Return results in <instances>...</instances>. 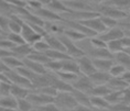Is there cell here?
Masks as SVG:
<instances>
[{
  "mask_svg": "<svg viewBox=\"0 0 130 111\" xmlns=\"http://www.w3.org/2000/svg\"><path fill=\"white\" fill-rule=\"evenodd\" d=\"M54 104L60 111H71L77 106V102L72 92L58 91L54 98Z\"/></svg>",
  "mask_w": 130,
  "mask_h": 111,
  "instance_id": "6da1fadb",
  "label": "cell"
},
{
  "mask_svg": "<svg viewBox=\"0 0 130 111\" xmlns=\"http://www.w3.org/2000/svg\"><path fill=\"white\" fill-rule=\"evenodd\" d=\"M98 12H99L100 15L111 18V19H113V20H116L118 22H119V20H127V18H128V15H129L128 12L119 10V9L112 7V6L107 5V4H105V2H103V4L100 5V7L98 9Z\"/></svg>",
  "mask_w": 130,
  "mask_h": 111,
  "instance_id": "7a4b0ae2",
  "label": "cell"
},
{
  "mask_svg": "<svg viewBox=\"0 0 130 111\" xmlns=\"http://www.w3.org/2000/svg\"><path fill=\"white\" fill-rule=\"evenodd\" d=\"M58 38H60V40L62 41V43H63L64 47H65V53L69 55L70 57H72V58H74V60H76V58L82 57V56L85 55V53L83 52V50L79 46H77L75 42L71 41L70 39H67L63 34L58 35Z\"/></svg>",
  "mask_w": 130,
  "mask_h": 111,
  "instance_id": "3957f363",
  "label": "cell"
},
{
  "mask_svg": "<svg viewBox=\"0 0 130 111\" xmlns=\"http://www.w3.org/2000/svg\"><path fill=\"white\" fill-rule=\"evenodd\" d=\"M27 99L30 101V103L32 104L33 108H38V107L44 106V104L54 102V98L46 96V95H44V94H41L37 90L30 91V94H29V96L27 97Z\"/></svg>",
  "mask_w": 130,
  "mask_h": 111,
  "instance_id": "277c9868",
  "label": "cell"
},
{
  "mask_svg": "<svg viewBox=\"0 0 130 111\" xmlns=\"http://www.w3.org/2000/svg\"><path fill=\"white\" fill-rule=\"evenodd\" d=\"M75 61L77 62V64H78L80 74L84 75V76L89 77L90 75H93L95 71H97V69L93 64V60L88 56V55H84L82 57L76 58Z\"/></svg>",
  "mask_w": 130,
  "mask_h": 111,
  "instance_id": "5b68a950",
  "label": "cell"
},
{
  "mask_svg": "<svg viewBox=\"0 0 130 111\" xmlns=\"http://www.w3.org/2000/svg\"><path fill=\"white\" fill-rule=\"evenodd\" d=\"M71 86L73 87V89L78 90V91H80V92H84V94L90 96V92H92L94 85L92 84V81H90V79L87 76L79 75L78 78H77Z\"/></svg>",
  "mask_w": 130,
  "mask_h": 111,
  "instance_id": "8992f818",
  "label": "cell"
},
{
  "mask_svg": "<svg viewBox=\"0 0 130 111\" xmlns=\"http://www.w3.org/2000/svg\"><path fill=\"white\" fill-rule=\"evenodd\" d=\"M21 27H22L21 35H22V38H23V40L25 41V43L32 45V44H34L37 41L41 40V39H43L40 34H38L37 32H35L33 29H32L30 25L27 23V22H24L23 20H22Z\"/></svg>",
  "mask_w": 130,
  "mask_h": 111,
  "instance_id": "52a82bcc",
  "label": "cell"
},
{
  "mask_svg": "<svg viewBox=\"0 0 130 111\" xmlns=\"http://www.w3.org/2000/svg\"><path fill=\"white\" fill-rule=\"evenodd\" d=\"M63 4L70 9L71 11H94L97 12L94 9L93 5L88 1H82V0H67L63 1Z\"/></svg>",
  "mask_w": 130,
  "mask_h": 111,
  "instance_id": "ba28073f",
  "label": "cell"
},
{
  "mask_svg": "<svg viewBox=\"0 0 130 111\" xmlns=\"http://www.w3.org/2000/svg\"><path fill=\"white\" fill-rule=\"evenodd\" d=\"M31 13L35 14L37 17L42 19L44 22H56V21H64V18H62L61 15L56 14L55 12L51 11L50 9H47L46 7H43L39 10L31 12Z\"/></svg>",
  "mask_w": 130,
  "mask_h": 111,
  "instance_id": "9c48e42d",
  "label": "cell"
},
{
  "mask_svg": "<svg viewBox=\"0 0 130 111\" xmlns=\"http://www.w3.org/2000/svg\"><path fill=\"white\" fill-rule=\"evenodd\" d=\"M78 22V21H77ZM80 24H83L84 27L88 28L90 31H93L95 34L99 35V34H103L104 32L107 31V29L105 28V25L103 24L100 18H94V19H89V20H85V21H79Z\"/></svg>",
  "mask_w": 130,
  "mask_h": 111,
  "instance_id": "30bf717a",
  "label": "cell"
},
{
  "mask_svg": "<svg viewBox=\"0 0 130 111\" xmlns=\"http://www.w3.org/2000/svg\"><path fill=\"white\" fill-rule=\"evenodd\" d=\"M97 36L107 44L110 41L121 40V39L125 36V32H123V30L121 28L117 27V28L110 29V30H107L106 32H104L103 34H99V35H97Z\"/></svg>",
  "mask_w": 130,
  "mask_h": 111,
  "instance_id": "8fae6325",
  "label": "cell"
},
{
  "mask_svg": "<svg viewBox=\"0 0 130 111\" xmlns=\"http://www.w3.org/2000/svg\"><path fill=\"white\" fill-rule=\"evenodd\" d=\"M44 7H46L47 9H50L51 11L55 12L61 17L71 12L70 9L63 4V1H58V0H51V1L44 2Z\"/></svg>",
  "mask_w": 130,
  "mask_h": 111,
  "instance_id": "7c38bea8",
  "label": "cell"
},
{
  "mask_svg": "<svg viewBox=\"0 0 130 111\" xmlns=\"http://www.w3.org/2000/svg\"><path fill=\"white\" fill-rule=\"evenodd\" d=\"M45 42L47 43L50 50H54V51H60V52H64L65 53V47L62 41L60 40V38L57 35H53V34H47L45 36H43Z\"/></svg>",
  "mask_w": 130,
  "mask_h": 111,
  "instance_id": "4fadbf2b",
  "label": "cell"
},
{
  "mask_svg": "<svg viewBox=\"0 0 130 111\" xmlns=\"http://www.w3.org/2000/svg\"><path fill=\"white\" fill-rule=\"evenodd\" d=\"M22 62H23L24 66L27 67L28 69H30L32 73H34L37 75H46L47 74V70L45 69L43 64H40V63H37V62L30 61L29 58H23Z\"/></svg>",
  "mask_w": 130,
  "mask_h": 111,
  "instance_id": "5bb4252c",
  "label": "cell"
},
{
  "mask_svg": "<svg viewBox=\"0 0 130 111\" xmlns=\"http://www.w3.org/2000/svg\"><path fill=\"white\" fill-rule=\"evenodd\" d=\"M32 52H33L32 45L25 43L22 45H17L15 47H13L11 53L13 54L14 56H17L18 58H20V60H23V58H27Z\"/></svg>",
  "mask_w": 130,
  "mask_h": 111,
  "instance_id": "9a60e30c",
  "label": "cell"
},
{
  "mask_svg": "<svg viewBox=\"0 0 130 111\" xmlns=\"http://www.w3.org/2000/svg\"><path fill=\"white\" fill-rule=\"evenodd\" d=\"M88 78L90 79V81H92V84L94 86H100V85H107V83H108L110 79V76L108 73L97 70L93 75H90Z\"/></svg>",
  "mask_w": 130,
  "mask_h": 111,
  "instance_id": "2e32d148",
  "label": "cell"
},
{
  "mask_svg": "<svg viewBox=\"0 0 130 111\" xmlns=\"http://www.w3.org/2000/svg\"><path fill=\"white\" fill-rule=\"evenodd\" d=\"M92 47V46H90ZM90 58H100V60H113L115 55L111 54L107 48H89Z\"/></svg>",
  "mask_w": 130,
  "mask_h": 111,
  "instance_id": "e0dca14e",
  "label": "cell"
},
{
  "mask_svg": "<svg viewBox=\"0 0 130 111\" xmlns=\"http://www.w3.org/2000/svg\"><path fill=\"white\" fill-rule=\"evenodd\" d=\"M62 71H66V73H72L75 75H82L78 67V64L75 60L71 58V60L62 61Z\"/></svg>",
  "mask_w": 130,
  "mask_h": 111,
  "instance_id": "ac0fdd59",
  "label": "cell"
},
{
  "mask_svg": "<svg viewBox=\"0 0 130 111\" xmlns=\"http://www.w3.org/2000/svg\"><path fill=\"white\" fill-rule=\"evenodd\" d=\"M0 61H1L10 70H15V69H18V68L23 66V62H22V60L18 58L17 56H14V55L7 56V57L2 58V60H0Z\"/></svg>",
  "mask_w": 130,
  "mask_h": 111,
  "instance_id": "d6986e66",
  "label": "cell"
},
{
  "mask_svg": "<svg viewBox=\"0 0 130 111\" xmlns=\"http://www.w3.org/2000/svg\"><path fill=\"white\" fill-rule=\"evenodd\" d=\"M92 60L96 69L99 71H105V73H108L110 67L115 63L113 60H100V58H92Z\"/></svg>",
  "mask_w": 130,
  "mask_h": 111,
  "instance_id": "ffe728a7",
  "label": "cell"
},
{
  "mask_svg": "<svg viewBox=\"0 0 130 111\" xmlns=\"http://www.w3.org/2000/svg\"><path fill=\"white\" fill-rule=\"evenodd\" d=\"M107 86L111 89V91H121L126 89V88H128V85L126 84V81L121 77H117V78L110 77L109 81L107 83Z\"/></svg>",
  "mask_w": 130,
  "mask_h": 111,
  "instance_id": "44dd1931",
  "label": "cell"
},
{
  "mask_svg": "<svg viewBox=\"0 0 130 111\" xmlns=\"http://www.w3.org/2000/svg\"><path fill=\"white\" fill-rule=\"evenodd\" d=\"M63 35H65L67 39H70L71 41L75 42V43H77V42H80V41H84V40H86V39H88L86 35H84L83 33H80V32L74 30V29H71V28L64 29Z\"/></svg>",
  "mask_w": 130,
  "mask_h": 111,
  "instance_id": "7402d4cb",
  "label": "cell"
},
{
  "mask_svg": "<svg viewBox=\"0 0 130 111\" xmlns=\"http://www.w3.org/2000/svg\"><path fill=\"white\" fill-rule=\"evenodd\" d=\"M90 106H92L93 110H105V109H109L110 104L103 97L90 96Z\"/></svg>",
  "mask_w": 130,
  "mask_h": 111,
  "instance_id": "603a6c76",
  "label": "cell"
},
{
  "mask_svg": "<svg viewBox=\"0 0 130 111\" xmlns=\"http://www.w3.org/2000/svg\"><path fill=\"white\" fill-rule=\"evenodd\" d=\"M72 94H73L74 98H75L77 104L92 108V106H90V96H88V95H86L84 92H80L78 90H75V89H73Z\"/></svg>",
  "mask_w": 130,
  "mask_h": 111,
  "instance_id": "cb8c5ba5",
  "label": "cell"
},
{
  "mask_svg": "<svg viewBox=\"0 0 130 111\" xmlns=\"http://www.w3.org/2000/svg\"><path fill=\"white\" fill-rule=\"evenodd\" d=\"M45 55L47 56V58L50 61H66V60H71L72 57H70L69 55L64 52H60V51H54V50H47L45 52ZM74 60V58H73Z\"/></svg>",
  "mask_w": 130,
  "mask_h": 111,
  "instance_id": "d4e9b609",
  "label": "cell"
},
{
  "mask_svg": "<svg viewBox=\"0 0 130 111\" xmlns=\"http://www.w3.org/2000/svg\"><path fill=\"white\" fill-rule=\"evenodd\" d=\"M113 61L115 63L125 67L127 70H130V55H128L126 52H120V53L115 54Z\"/></svg>",
  "mask_w": 130,
  "mask_h": 111,
  "instance_id": "484cf974",
  "label": "cell"
},
{
  "mask_svg": "<svg viewBox=\"0 0 130 111\" xmlns=\"http://www.w3.org/2000/svg\"><path fill=\"white\" fill-rule=\"evenodd\" d=\"M30 91V89H27V88H23L21 86H17V85L11 86V96L14 97L15 99H24L29 96Z\"/></svg>",
  "mask_w": 130,
  "mask_h": 111,
  "instance_id": "4316f807",
  "label": "cell"
},
{
  "mask_svg": "<svg viewBox=\"0 0 130 111\" xmlns=\"http://www.w3.org/2000/svg\"><path fill=\"white\" fill-rule=\"evenodd\" d=\"M110 92H111V89H110L107 85H100V86H94L93 87L90 96L105 98L106 96H108Z\"/></svg>",
  "mask_w": 130,
  "mask_h": 111,
  "instance_id": "83f0119b",
  "label": "cell"
},
{
  "mask_svg": "<svg viewBox=\"0 0 130 111\" xmlns=\"http://www.w3.org/2000/svg\"><path fill=\"white\" fill-rule=\"evenodd\" d=\"M55 76H56L58 79H61L62 81H64V83H66L69 85H72L74 81L78 78V75H75L72 73H66V71H62V70L55 73Z\"/></svg>",
  "mask_w": 130,
  "mask_h": 111,
  "instance_id": "f1b7e54d",
  "label": "cell"
},
{
  "mask_svg": "<svg viewBox=\"0 0 130 111\" xmlns=\"http://www.w3.org/2000/svg\"><path fill=\"white\" fill-rule=\"evenodd\" d=\"M0 107L7 108V109H13L17 110V99L12 96L1 97L0 98Z\"/></svg>",
  "mask_w": 130,
  "mask_h": 111,
  "instance_id": "f546056e",
  "label": "cell"
},
{
  "mask_svg": "<svg viewBox=\"0 0 130 111\" xmlns=\"http://www.w3.org/2000/svg\"><path fill=\"white\" fill-rule=\"evenodd\" d=\"M27 58H29L30 61L37 62V63L43 64V65H45L46 63H48V62H50V60L47 58V56L45 55V53H39V52H35V51L32 52V53L29 55Z\"/></svg>",
  "mask_w": 130,
  "mask_h": 111,
  "instance_id": "4dcf8cb0",
  "label": "cell"
},
{
  "mask_svg": "<svg viewBox=\"0 0 130 111\" xmlns=\"http://www.w3.org/2000/svg\"><path fill=\"white\" fill-rule=\"evenodd\" d=\"M107 50L111 54L115 55L117 53H120V52H123L125 48H123L120 40H115V41H110L107 43Z\"/></svg>",
  "mask_w": 130,
  "mask_h": 111,
  "instance_id": "1f68e13d",
  "label": "cell"
},
{
  "mask_svg": "<svg viewBox=\"0 0 130 111\" xmlns=\"http://www.w3.org/2000/svg\"><path fill=\"white\" fill-rule=\"evenodd\" d=\"M126 70L127 69H126L125 67H122L121 65H119V64H117V63H113V65L110 67L108 74H109L110 77L117 78V77H121Z\"/></svg>",
  "mask_w": 130,
  "mask_h": 111,
  "instance_id": "d6a6232c",
  "label": "cell"
},
{
  "mask_svg": "<svg viewBox=\"0 0 130 111\" xmlns=\"http://www.w3.org/2000/svg\"><path fill=\"white\" fill-rule=\"evenodd\" d=\"M45 69L51 73H57V71H61L62 70V62H58V61H50L48 63H46L44 65Z\"/></svg>",
  "mask_w": 130,
  "mask_h": 111,
  "instance_id": "836d02e7",
  "label": "cell"
},
{
  "mask_svg": "<svg viewBox=\"0 0 130 111\" xmlns=\"http://www.w3.org/2000/svg\"><path fill=\"white\" fill-rule=\"evenodd\" d=\"M32 48H33V51L39 52V53H45L47 50H50V47H48L44 39H41V40L35 42L34 44H32Z\"/></svg>",
  "mask_w": 130,
  "mask_h": 111,
  "instance_id": "e575fe53",
  "label": "cell"
},
{
  "mask_svg": "<svg viewBox=\"0 0 130 111\" xmlns=\"http://www.w3.org/2000/svg\"><path fill=\"white\" fill-rule=\"evenodd\" d=\"M17 106H18L17 107L18 111H30L33 109L32 104L27 98H24V99H17Z\"/></svg>",
  "mask_w": 130,
  "mask_h": 111,
  "instance_id": "d590c367",
  "label": "cell"
},
{
  "mask_svg": "<svg viewBox=\"0 0 130 111\" xmlns=\"http://www.w3.org/2000/svg\"><path fill=\"white\" fill-rule=\"evenodd\" d=\"M100 20H102L103 24L105 25V28L107 30H110V29H113V28H117L118 27V21L113 20L111 18H108V17H104V15H100Z\"/></svg>",
  "mask_w": 130,
  "mask_h": 111,
  "instance_id": "8d00e7d4",
  "label": "cell"
},
{
  "mask_svg": "<svg viewBox=\"0 0 130 111\" xmlns=\"http://www.w3.org/2000/svg\"><path fill=\"white\" fill-rule=\"evenodd\" d=\"M89 44L93 48H107V44L104 41H102L98 36H94L88 39Z\"/></svg>",
  "mask_w": 130,
  "mask_h": 111,
  "instance_id": "74e56055",
  "label": "cell"
},
{
  "mask_svg": "<svg viewBox=\"0 0 130 111\" xmlns=\"http://www.w3.org/2000/svg\"><path fill=\"white\" fill-rule=\"evenodd\" d=\"M7 39L9 41H11L14 45H22L25 44V41L23 40L21 34H14V33H8L7 34Z\"/></svg>",
  "mask_w": 130,
  "mask_h": 111,
  "instance_id": "f35d334b",
  "label": "cell"
},
{
  "mask_svg": "<svg viewBox=\"0 0 130 111\" xmlns=\"http://www.w3.org/2000/svg\"><path fill=\"white\" fill-rule=\"evenodd\" d=\"M27 2H28V10L30 12H34L44 7V2L39 1V0H32V1H27Z\"/></svg>",
  "mask_w": 130,
  "mask_h": 111,
  "instance_id": "ab89813d",
  "label": "cell"
},
{
  "mask_svg": "<svg viewBox=\"0 0 130 111\" xmlns=\"http://www.w3.org/2000/svg\"><path fill=\"white\" fill-rule=\"evenodd\" d=\"M9 22H10V18H8L7 15L0 14V29L2 33L9 32Z\"/></svg>",
  "mask_w": 130,
  "mask_h": 111,
  "instance_id": "60d3db41",
  "label": "cell"
},
{
  "mask_svg": "<svg viewBox=\"0 0 130 111\" xmlns=\"http://www.w3.org/2000/svg\"><path fill=\"white\" fill-rule=\"evenodd\" d=\"M11 86L12 84L0 83V96L1 97L11 96Z\"/></svg>",
  "mask_w": 130,
  "mask_h": 111,
  "instance_id": "b9f144b4",
  "label": "cell"
},
{
  "mask_svg": "<svg viewBox=\"0 0 130 111\" xmlns=\"http://www.w3.org/2000/svg\"><path fill=\"white\" fill-rule=\"evenodd\" d=\"M15 46H17V45H14L11 41H9L7 38H4V39H1V40H0V48H1V50L11 52L12 48L15 47Z\"/></svg>",
  "mask_w": 130,
  "mask_h": 111,
  "instance_id": "7bdbcfd3",
  "label": "cell"
},
{
  "mask_svg": "<svg viewBox=\"0 0 130 111\" xmlns=\"http://www.w3.org/2000/svg\"><path fill=\"white\" fill-rule=\"evenodd\" d=\"M110 111H130V104L126 103H116L109 107Z\"/></svg>",
  "mask_w": 130,
  "mask_h": 111,
  "instance_id": "ee69618b",
  "label": "cell"
},
{
  "mask_svg": "<svg viewBox=\"0 0 130 111\" xmlns=\"http://www.w3.org/2000/svg\"><path fill=\"white\" fill-rule=\"evenodd\" d=\"M38 111H60L56 108V106L53 103H47V104H44V106H41V107H38L35 108Z\"/></svg>",
  "mask_w": 130,
  "mask_h": 111,
  "instance_id": "f6af8a7d",
  "label": "cell"
},
{
  "mask_svg": "<svg viewBox=\"0 0 130 111\" xmlns=\"http://www.w3.org/2000/svg\"><path fill=\"white\" fill-rule=\"evenodd\" d=\"M120 42H121L122 46L123 48H130V36H127V35H125L121 40H120Z\"/></svg>",
  "mask_w": 130,
  "mask_h": 111,
  "instance_id": "bcb514c9",
  "label": "cell"
},
{
  "mask_svg": "<svg viewBox=\"0 0 130 111\" xmlns=\"http://www.w3.org/2000/svg\"><path fill=\"white\" fill-rule=\"evenodd\" d=\"M71 111H93V109H92V108H89V107H85V106L77 104V106L74 108L73 110H71Z\"/></svg>",
  "mask_w": 130,
  "mask_h": 111,
  "instance_id": "7dc6e473",
  "label": "cell"
},
{
  "mask_svg": "<svg viewBox=\"0 0 130 111\" xmlns=\"http://www.w3.org/2000/svg\"><path fill=\"white\" fill-rule=\"evenodd\" d=\"M121 78L126 81V84L128 85V87H130V70H126L121 76Z\"/></svg>",
  "mask_w": 130,
  "mask_h": 111,
  "instance_id": "c3c4849f",
  "label": "cell"
},
{
  "mask_svg": "<svg viewBox=\"0 0 130 111\" xmlns=\"http://www.w3.org/2000/svg\"><path fill=\"white\" fill-rule=\"evenodd\" d=\"M11 55H13L11 52L5 51V50H1V48H0V60H2V58H5L7 56H11Z\"/></svg>",
  "mask_w": 130,
  "mask_h": 111,
  "instance_id": "681fc988",
  "label": "cell"
},
{
  "mask_svg": "<svg viewBox=\"0 0 130 111\" xmlns=\"http://www.w3.org/2000/svg\"><path fill=\"white\" fill-rule=\"evenodd\" d=\"M123 52H126V53L128 54V55H130V48H126V50L123 51Z\"/></svg>",
  "mask_w": 130,
  "mask_h": 111,
  "instance_id": "f907efd6",
  "label": "cell"
},
{
  "mask_svg": "<svg viewBox=\"0 0 130 111\" xmlns=\"http://www.w3.org/2000/svg\"><path fill=\"white\" fill-rule=\"evenodd\" d=\"M93 111H110L109 109H105V110H93Z\"/></svg>",
  "mask_w": 130,
  "mask_h": 111,
  "instance_id": "816d5d0a",
  "label": "cell"
},
{
  "mask_svg": "<svg viewBox=\"0 0 130 111\" xmlns=\"http://www.w3.org/2000/svg\"><path fill=\"white\" fill-rule=\"evenodd\" d=\"M1 39H4V35H2V34H0V40H1Z\"/></svg>",
  "mask_w": 130,
  "mask_h": 111,
  "instance_id": "f5cc1de1",
  "label": "cell"
},
{
  "mask_svg": "<svg viewBox=\"0 0 130 111\" xmlns=\"http://www.w3.org/2000/svg\"><path fill=\"white\" fill-rule=\"evenodd\" d=\"M30 111H38V110L35 109V108H33V109H32V110H30Z\"/></svg>",
  "mask_w": 130,
  "mask_h": 111,
  "instance_id": "db71d44e",
  "label": "cell"
},
{
  "mask_svg": "<svg viewBox=\"0 0 130 111\" xmlns=\"http://www.w3.org/2000/svg\"><path fill=\"white\" fill-rule=\"evenodd\" d=\"M0 34H4V33H2V31H1V29H0Z\"/></svg>",
  "mask_w": 130,
  "mask_h": 111,
  "instance_id": "11a10c76",
  "label": "cell"
},
{
  "mask_svg": "<svg viewBox=\"0 0 130 111\" xmlns=\"http://www.w3.org/2000/svg\"><path fill=\"white\" fill-rule=\"evenodd\" d=\"M128 14H130V9H129V10H128Z\"/></svg>",
  "mask_w": 130,
  "mask_h": 111,
  "instance_id": "9f6ffc18",
  "label": "cell"
},
{
  "mask_svg": "<svg viewBox=\"0 0 130 111\" xmlns=\"http://www.w3.org/2000/svg\"><path fill=\"white\" fill-rule=\"evenodd\" d=\"M0 98H1V96H0Z\"/></svg>",
  "mask_w": 130,
  "mask_h": 111,
  "instance_id": "6f0895ef",
  "label": "cell"
},
{
  "mask_svg": "<svg viewBox=\"0 0 130 111\" xmlns=\"http://www.w3.org/2000/svg\"><path fill=\"white\" fill-rule=\"evenodd\" d=\"M129 88H130V87H129Z\"/></svg>",
  "mask_w": 130,
  "mask_h": 111,
  "instance_id": "680465c9",
  "label": "cell"
}]
</instances>
